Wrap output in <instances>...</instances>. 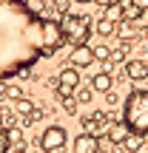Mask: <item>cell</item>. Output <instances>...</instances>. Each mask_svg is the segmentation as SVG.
<instances>
[{
    "label": "cell",
    "mask_w": 148,
    "mask_h": 153,
    "mask_svg": "<svg viewBox=\"0 0 148 153\" xmlns=\"http://www.w3.org/2000/svg\"><path fill=\"white\" fill-rule=\"evenodd\" d=\"M14 111H17V114H20V116H26V119H29V116H32V111H34V105H32V99L20 97V99H17V102H14Z\"/></svg>",
    "instance_id": "cell-19"
},
{
    "label": "cell",
    "mask_w": 148,
    "mask_h": 153,
    "mask_svg": "<svg viewBox=\"0 0 148 153\" xmlns=\"http://www.w3.org/2000/svg\"><path fill=\"white\" fill-rule=\"evenodd\" d=\"M125 51H128V43L122 40V43L117 45L114 51H111V60H114V62H125Z\"/></svg>",
    "instance_id": "cell-22"
},
{
    "label": "cell",
    "mask_w": 148,
    "mask_h": 153,
    "mask_svg": "<svg viewBox=\"0 0 148 153\" xmlns=\"http://www.w3.org/2000/svg\"><path fill=\"white\" fill-rule=\"evenodd\" d=\"M91 99H94L91 85H88V88H77V102H91Z\"/></svg>",
    "instance_id": "cell-24"
},
{
    "label": "cell",
    "mask_w": 148,
    "mask_h": 153,
    "mask_svg": "<svg viewBox=\"0 0 148 153\" xmlns=\"http://www.w3.org/2000/svg\"><path fill=\"white\" fill-rule=\"evenodd\" d=\"M91 3H97V6H103V9H105V6H111L114 0H91Z\"/></svg>",
    "instance_id": "cell-27"
},
{
    "label": "cell",
    "mask_w": 148,
    "mask_h": 153,
    "mask_svg": "<svg viewBox=\"0 0 148 153\" xmlns=\"http://www.w3.org/2000/svg\"><path fill=\"white\" fill-rule=\"evenodd\" d=\"M94 60H97V57H94V48H91L88 43H77V45H71L68 62H71L74 68H88Z\"/></svg>",
    "instance_id": "cell-6"
},
{
    "label": "cell",
    "mask_w": 148,
    "mask_h": 153,
    "mask_svg": "<svg viewBox=\"0 0 148 153\" xmlns=\"http://www.w3.org/2000/svg\"><path fill=\"white\" fill-rule=\"evenodd\" d=\"M66 145H68V133H66L63 125H49L43 131V136H40V148L46 153H57V150L66 148Z\"/></svg>",
    "instance_id": "cell-4"
},
{
    "label": "cell",
    "mask_w": 148,
    "mask_h": 153,
    "mask_svg": "<svg viewBox=\"0 0 148 153\" xmlns=\"http://www.w3.org/2000/svg\"><path fill=\"white\" fill-rule=\"evenodd\" d=\"M125 76L128 79H148V62L145 60H128L125 62Z\"/></svg>",
    "instance_id": "cell-10"
},
{
    "label": "cell",
    "mask_w": 148,
    "mask_h": 153,
    "mask_svg": "<svg viewBox=\"0 0 148 153\" xmlns=\"http://www.w3.org/2000/svg\"><path fill=\"white\" fill-rule=\"evenodd\" d=\"M111 85H114V79H111L108 71H100V74L91 76V91H97V94H108Z\"/></svg>",
    "instance_id": "cell-11"
},
{
    "label": "cell",
    "mask_w": 148,
    "mask_h": 153,
    "mask_svg": "<svg viewBox=\"0 0 148 153\" xmlns=\"http://www.w3.org/2000/svg\"><path fill=\"white\" fill-rule=\"evenodd\" d=\"M128 133H131V131H128V125L122 119L120 122H108V128H105V139L114 142V145H122V139H125Z\"/></svg>",
    "instance_id": "cell-9"
},
{
    "label": "cell",
    "mask_w": 148,
    "mask_h": 153,
    "mask_svg": "<svg viewBox=\"0 0 148 153\" xmlns=\"http://www.w3.org/2000/svg\"><path fill=\"white\" fill-rule=\"evenodd\" d=\"M40 57H49L43 17L26 0H0V82L34 68Z\"/></svg>",
    "instance_id": "cell-1"
},
{
    "label": "cell",
    "mask_w": 148,
    "mask_h": 153,
    "mask_svg": "<svg viewBox=\"0 0 148 153\" xmlns=\"http://www.w3.org/2000/svg\"><path fill=\"white\" fill-rule=\"evenodd\" d=\"M6 139H9L11 148H20V145H23V128L9 125V128H6Z\"/></svg>",
    "instance_id": "cell-14"
},
{
    "label": "cell",
    "mask_w": 148,
    "mask_h": 153,
    "mask_svg": "<svg viewBox=\"0 0 148 153\" xmlns=\"http://www.w3.org/2000/svg\"><path fill=\"white\" fill-rule=\"evenodd\" d=\"M140 34H143V37H145V40H148V28H143V31H140Z\"/></svg>",
    "instance_id": "cell-30"
},
{
    "label": "cell",
    "mask_w": 148,
    "mask_h": 153,
    "mask_svg": "<svg viewBox=\"0 0 148 153\" xmlns=\"http://www.w3.org/2000/svg\"><path fill=\"white\" fill-rule=\"evenodd\" d=\"M137 23L143 28H148V9H140V17H137Z\"/></svg>",
    "instance_id": "cell-26"
},
{
    "label": "cell",
    "mask_w": 148,
    "mask_h": 153,
    "mask_svg": "<svg viewBox=\"0 0 148 153\" xmlns=\"http://www.w3.org/2000/svg\"><path fill=\"white\" fill-rule=\"evenodd\" d=\"M57 79H60V85L54 88L60 97H71V94L80 88V74H77V68L74 65H68V68H63L60 74H57Z\"/></svg>",
    "instance_id": "cell-5"
},
{
    "label": "cell",
    "mask_w": 148,
    "mask_h": 153,
    "mask_svg": "<svg viewBox=\"0 0 148 153\" xmlns=\"http://www.w3.org/2000/svg\"><path fill=\"white\" fill-rule=\"evenodd\" d=\"M11 150V145H9V139H6V131L0 128V153H9Z\"/></svg>",
    "instance_id": "cell-25"
},
{
    "label": "cell",
    "mask_w": 148,
    "mask_h": 153,
    "mask_svg": "<svg viewBox=\"0 0 148 153\" xmlns=\"http://www.w3.org/2000/svg\"><path fill=\"white\" fill-rule=\"evenodd\" d=\"M60 99H63V111L74 116V114H77V108H80V102H77L74 97H60Z\"/></svg>",
    "instance_id": "cell-23"
},
{
    "label": "cell",
    "mask_w": 148,
    "mask_h": 153,
    "mask_svg": "<svg viewBox=\"0 0 148 153\" xmlns=\"http://www.w3.org/2000/svg\"><path fill=\"white\" fill-rule=\"evenodd\" d=\"M105 128H108V116H105V111H94V114H88L86 119H83V131H86V133L103 136Z\"/></svg>",
    "instance_id": "cell-7"
},
{
    "label": "cell",
    "mask_w": 148,
    "mask_h": 153,
    "mask_svg": "<svg viewBox=\"0 0 148 153\" xmlns=\"http://www.w3.org/2000/svg\"><path fill=\"white\" fill-rule=\"evenodd\" d=\"M94 31H97L100 37H111V34L117 31V23H111V20H105V17H103V20H97V26H94Z\"/></svg>",
    "instance_id": "cell-15"
},
{
    "label": "cell",
    "mask_w": 148,
    "mask_h": 153,
    "mask_svg": "<svg viewBox=\"0 0 148 153\" xmlns=\"http://www.w3.org/2000/svg\"><path fill=\"white\" fill-rule=\"evenodd\" d=\"M100 153H105V150H100Z\"/></svg>",
    "instance_id": "cell-32"
},
{
    "label": "cell",
    "mask_w": 148,
    "mask_h": 153,
    "mask_svg": "<svg viewBox=\"0 0 148 153\" xmlns=\"http://www.w3.org/2000/svg\"><path fill=\"white\" fill-rule=\"evenodd\" d=\"M74 0H51V9L57 11V14H66V11H71Z\"/></svg>",
    "instance_id": "cell-20"
},
{
    "label": "cell",
    "mask_w": 148,
    "mask_h": 153,
    "mask_svg": "<svg viewBox=\"0 0 148 153\" xmlns=\"http://www.w3.org/2000/svg\"><path fill=\"white\" fill-rule=\"evenodd\" d=\"M122 122L128 131L148 136V91H131L122 105Z\"/></svg>",
    "instance_id": "cell-2"
},
{
    "label": "cell",
    "mask_w": 148,
    "mask_h": 153,
    "mask_svg": "<svg viewBox=\"0 0 148 153\" xmlns=\"http://www.w3.org/2000/svg\"><path fill=\"white\" fill-rule=\"evenodd\" d=\"M105 20H111V23H122V6L117 3H111V6H105Z\"/></svg>",
    "instance_id": "cell-17"
},
{
    "label": "cell",
    "mask_w": 148,
    "mask_h": 153,
    "mask_svg": "<svg viewBox=\"0 0 148 153\" xmlns=\"http://www.w3.org/2000/svg\"><path fill=\"white\" fill-rule=\"evenodd\" d=\"M137 34H140V28H134V23H131V20L120 23V28H117V37H120V40H125V43H131Z\"/></svg>",
    "instance_id": "cell-13"
},
{
    "label": "cell",
    "mask_w": 148,
    "mask_h": 153,
    "mask_svg": "<svg viewBox=\"0 0 148 153\" xmlns=\"http://www.w3.org/2000/svg\"><path fill=\"white\" fill-rule=\"evenodd\" d=\"M3 116H6V111H3V108H0V128H3Z\"/></svg>",
    "instance_id": "cell-29"
},
{
    "label": "cell",
    "mask_w": 148,
    "mask_h": 153,
    "mask_svg": "<svg viewBox=\"0 0 148 153\" xmlns=\"http://www.w3.org/2000/svg\"><path fill=\"white\" fill-rule=\"evenodd\" d=\"M74 3H91V0H74Z\"/></svg>",
    "instance_id": "cell-31"
},
{
    "label": "cell",
    "mask_w": 148,
    "mask_h": 153,
    "mask_svg": "<svg viewBox=\"0 0 148 153\" xmlns=\"http://www.w3.org/2000/svg\"><path fill=\"white\" fill-rule=\"evenodd\" d=\"M26 6H29V11L37 14V17H51L49 14V6H46L43 0H26Z\"/></svg>",
    "instance_id": "cell-16"
},
{
    "label": "cell",
    "mask_w": 148,
    "mask_h": 153,
    "mask_svg": "<svg viewBox=\"0 0 148 153\" xmlns=\"http://www.w3.org/2000/svg\"><path fill=\"white\" fill-rule=\"evenodd\" d=\"M3 97H6V99H11V102H17V99L23 97V88H20V85H14V82H3Z\"/></svg>",
    "instance_id": "cell-18"
},
{
    "label": "cell",
    "mask_w": 148,
    "mask_h": 153,
    "mask_svg": "<svg viewBox=\"0 0 148 153\" xmlns=\"http://www.w3.org/2000/svg\"><path fill=\"white\" fill-rule=\"evenodd\" d=\"M71 148H74V153H100V136L83 131L80 136H74Z\"/></svg>",
    "instance_id": "cell-8"
},
{
    "label": "cell",
    "mask_w": 148,
    "mask_h": 153,
    "mask_svg": "<svg viewBox=\"0 0 148 153\" xmlns=\"http://www.w3.org/2000/svg\"><path fill=\"white\" fill-rule=\"evenodd\" d=\"M134 3H137L140 9H148V0H134Z\"/></svg>",
    "instance_id": "cell-28"
},
{
    "label": "cell",
    "mask_w": 148,
    "mask_h": 153,
    "mask_svg": "<svg viewBox=\"0 0 148 153\" xmlns=\"http://www.w3.org/2000/svg\"><path fill=\"white\" fill-rule=\"evenodd\" d=\"M143 145H145V136H143V133H134V131L122 139V150H125V153H140Z\"/></svg>",
    "instance_id": "cell-12"
},
{
    "label": "cell",
    "mask_w": 148,
    "mask_h": 153,
    "mask_svg": "<svg viewBox=\"0 0 148 153\" xmlns=\"http://www.w3.org/2000/svg\"><path fill=\"white\" fill-rule=\"evenodd\" d=\"M91 48H94V57H97V60H103V62L111 60V48H108V45L100 43V45H91Z\"/></svg>",
    "instance_id": "cell-21"
},
{
    "label": "cell",
    "mask_w": 148,
    "mask_h": 153,
    "mask_svg": "<svg viewBox=\"0 0 148 153\" xmlns=\"http://www.w3.org/2000/svg\"><path fill=\"white\" fill-rule=\"evenodd\" d=\"M60 28L63 34H66L68 45H77V43H86L88 37H91V17L86 14H74V11H66V14H60Z\"/></svg>",
    "instance_id": "cell-3"
}]
</instances>
